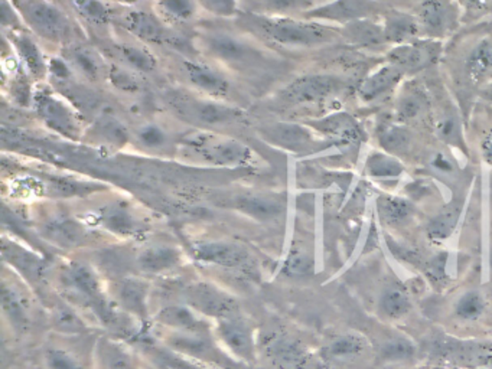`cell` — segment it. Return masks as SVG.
<instances>
[{
  "mask_svg": "<svg viewBox=\"0 0 492 369\" xmlns=\"http://www.w3.org/2000/svg\"><path fill=\"white\" fill-rule=\"evenodd\" d=\"M197 55L223 69L228 76H237L246 81H263L276 76L282 69L281 57L275 50L261 44L251 35L235 28H198L193 38Z\"/></svg>",
  "mask_w": 492,
  "mask_h": 369,
  "instance_id": "1",
  "label": "cell"
},
{
  "mask_svg": "<svg viewBox=\"0 0 492 369\" xmlns=\"http://www.w3.org/2000/svg\"><path fill=\"white\" fill-rule=\"evenodd\" d=\"M235 28L269 48L305 50L331 44L340 36L335 29L316 22L296 20L291 16H267L240 12Z\"/></svg>",
  "mask_w": 492,
  "mask_h": 369,
  "instance_id": "2",
  "label": "cell"
},
{
  "mask_svg": "<svg viewBox=\"0 0 492 369\" xmlns=\"http://www.w3.org/2000/svg\"><path fill=\"white\" fill-rule=\"evenodd\" d=\"M58 282L67 299L90 310L100 324H118V306L107 297L102 280L93 266L72 260L61 267Z\"/></svg>",
  "mask_w": 492,
  "mask_h": 369,
  "instance_id": "3",
  "label": "cell"
},
{
  "mask_svg": "<svg viewBox=\"0 0 492 369\" xmlns=\"http://www.w3.org/2000/svg\"><path fill=\"white\" fill-rule=\"evenodd\" d=\"M174 58L175 74L188 87V92L234 104L233 101L239 94L233 76L200 55L178 53Z\"/></svg>",
  "mask_w": 492,
  "mask_h": 369,
  "instance_id": "4",
  "label": "cell"
},
{
  "mask_svg": "<svg viewBox=\"0 0 492 369\" xmlns=\"http://www.w3.org/2000/svg\"><path fill=\"white\" fill-rule=\"evenodd\" d=\"M168 106L184 122L207 129L234 126L242 118V113L237 107L191 92L171 95Z\"/></svg>",
  "mask_w": 492,
  "mask_h": 369,
  "instance_id": "5",
  "label": "cell"
},
{
  "mask_svg": "<svg viewBox=\"0 0 492 369\" xmlns=\"http://www.w3.org/2000/svg\"><path fill=\"white\" fill-rule=\"evenodd\" d=\"M20 11L22 20L39 38L48 43H71L74 38L71 20L64 12L46 0H12Z\"/></svg>",
  "mask_w": 492,
  "mask_h": 369,
  "instance_id": "6",
  "label": "cell"
},
{
  "mask_svg": "<svg viewBox=\"0 0 492 369\" xmlns=\"http://www.w3.org/2000/svg\"><path fill=\"white\" fill-rule=\"evenodd\" d=\"M190 254L201 266L240 275H251L256 271L251 253L242 244L233 241H195L190 245Z\"/></svg>",
  "mask_w": 492,
  "mask_h": 369,
  "instance_id": "7",
  "label": "cell"
},
{
  "mask_svg": "<svg viewBox=\"0 0 492 369\" xmlns=\"http://www.w3.org/2000/svg\"><path fill=\"white\" fill-rule=\"evenodd\" d=\"M184 301L195 312L214 322L242 313L235 297L209 282H193L184 287Z\"/></svg>",
  "mask_w": 492,
  "mask_h": 369,
  "instance_id": "8",
  "label": "cell"
},
{
  "mask_svg": "<svg viewBox=\"0 0 492 369\" xmlns=\"http://www.w3.org/2000/svg\"><path fill=\"white\" fill-rule=\"evenodd\" d=\"M216 338L228 354L235 359L253 364L258 358V342L253 325L242 317V313L216 320Z\"/></svg>",
  "mask_w": 492,
  "mask_h": 369,
  "instance_id": "9",
  "label": "cell"
},
{
  "mask_svg": "<svg viewBox=\"0 0 492 369\" xmlns=\"http://www.w3.org/2000/svg\"><path fill=\"white\" fill-rule=\"evenodd\" d=\"M344 81L333 76H305L279 92L277 101L284 107L308 106L341 92Z\"/></svg>",
  "mask_w": 492,
  "mask_h": 369,
  "instance_id": "10",
  "label": "cell"
},
{
  "mask_svg": "<svg viewBox=\"0 0 492 369\" xmlns=\"http://www.w3.org/2000/svg\"><path fill=\"white\" fill-rule=\"evenodd\" d=\"M83 221L88 227L104 229L120 238H133V240H139L149 229L144 220L137 217L130 208L120 204L102 206L94 213H87Z\"/></svg>",
  "mask_w": 492,
  "mask_h": 369,
  "instance_id": "11",
  "label": "cell"
},
{
  "mask_svg": "<svg viewBox=\"0 0 492 369\" xmlns=\"http://www.w3.org/2000/svg\"><path fill=\"white\" fill-rule=\"evenodd\" d=\"M165 338L168 348L205 365H220L223 362L220 348L212 341L209 332H174Z\"/></svg>",
  "mask_w": 492,
  "mask_h": 369,
  "instance_id": "12",
  "label": "cell"
},
{
  "mask_svg": "<svg viewBox=\"0 0 492 369\" xmlns=\"http://www.w3.org/2000/svg\"><path fill=\"white\" fill-rule=\"evenodd\" d=\"M111 292V301L121 312L129 313L142 322L148 319L151 285L146 280L135 276L119 277L114 280Z\"/></svg>",
  "mask_w": 492,
  "mask_h": 369,
  "instance_id": "13",
  "label": "cell"
},
{
  "mask_svg": "<svg viewBox=\"0 0 492 369\" xmlns=\"http://www.w3.org/2000/svg\"><path fill=\"white\" fill-rule=\"evenodd\" d=\"M439 53L440 44L435 41H410L393 48L387 60L398 71L410 74L430 67L439 58Z\"/></svg>",
  "mask_w": 492,
  "mask_h": 369,
  "instance_id": "14",
  "label": "cell"
},
{
  "mask_svg": "<svg viewBox=\"0 0 492 369\" xmlns=\"http://www.w3.org/2000/svg\"><path fill=\"white\" fill-rule=\"evenodd\" d=\"M200 139L201 140L191 143V150L209 164L237 166V164H246L250 157L249 148L232 139L209 138V136Z\"/></svg>",
  "mask_w": 492,
  "mask_h": 369,
  "instance_id": "15",
  "label": "cell"
},
{
  "mask_svg": "<svg viewBox=\"0 0 492 369\" xmlns=\"http://www.w3.org/2000/svg\"><path fill=\"white\" fill-rule=\"evenodd\" d=\"M184 254L179 248L169 244H156L144 248L137 254L136 266L144 275H167L181 267Z\"/></svg>",
  "mask_w": 492,
  "mask_h": 369,
  "instance_id": "16",
  "label": "cell"
},
{
  "mask_svg": "<svg viewBox=\"0 0 492 369\" xmlns=\"http://www.w3.org/2000/svg\"><path fill=\"white\" fill-rule=\"evenodd\" d=\"M156 324L174 332H211L207 317L195 312L190 306L172 305L160 309L155 315Z\"/></svg>",
  "mask_w": 492,
  "mask_h": 369,
  "instance_id": "17",
  "label": "cell"
},
{
  "mask_svg": "<svg viewBox=\"0 0 492 369\" xmlns=\"http://www.w3.org/2000/svg\"><path fill=\"white\" fill-rule=\"evenodd\" d=\"M265 350L267 359L279 369H302L308 361L305 348L291 336H273Z\"/></svg>",
  "mask_w": 492,
  "mask_h": 369,
  "instance_id": "18",
  "label": "cell"
},
{
  "mask_svg": "<svg viewBox=\"0 0 492 369\" xmlns=\"http://www.w3.org/2000/svg\"><path fill=\"white\" fill-rule=\"evenodd\" d=\"M377 4L370 0H335L332 4L305 13L308 20H330L338 22H351L364 20L374 13Z\"/></svg>",
  "mask_w": 492,
  "mask_h": 369,
  "instance_id": "19",
  "label": "cell"
},
{
  "mask_svg": "<svg viewBox=\"0 0 492 369\" xmlns=\"http://www.w3.org/2000/svg\"><path fill=\"white\" fill-rule=\"evenodd\" d=\"M2 312L15 331L25 332L30 326L29 301L18 285L4 278L0 293Z\"/></svg>",
  "mask_w": 492,
  "mask_h": 369,
  "instance_id": "20",
  "label": "cell"
},
{
  "mask_svg": "<svg viewBox=\"0 0 492 369\" xmlns=\"http://www.w3.org/2000/svg\"><path fill=\"white\" fill-rule=\"evenodd\" d=\"M152 11L169 27H190L197 22L200 4L197 0H152Z\"/></svg>",
  "mask_w": 492,
  "mask_h": 369,
  "instance_id": "21",
  "label": "cell"
},
{
  "mask_svg": "<svg viewBox=\"0 0 492 369\" xmlns=\"http://www.w3.org/2000/svg\"><path fill=\"white\" fill-rule=\"evenodd\" d=\"M111 46L116 64L129 69L132 73L152 74L158 68L155 57L144 48V44L121 41Z\"/></svg>",
  "mask_w": 492,
  "mask_h": 369,
  "instance_id": "22",
  "label": "cell"
},
{
  "mask_svg": "<svg viewBox=\"0 0 492 369\" xmlns=\"http://www.w3.org/2000/svg\"><path fill=\"white\" fill-rule=\"evenodd\" d=\"M414 16L421 23L422 31L430 35H443L452 27L454 12L451 4L445 0H423Z\"/></svg>",
  "mask_w": 492,
  "mask_h": 369,
  "instance_id": "23",
  "label": "cell"
},
{
  "mask_svg": "<svg viewBox=\"0 0 492 369\" xmlns=\"http://www.w3.org/2000/svg\"><path fill=\"white\" fill-rule=\"evenodd\" d=\"M341 35L352 45L363 48H380L389 44L384 27L368 20L367 18L345 23Z\"/></svg>",
  "mask_w": 492,
  "mask_h": 369,
  "instance_id": "24",
  "label": "cell"
},
{
  "mask_svg": "<svg viewBox=\"0 0 492 369\" xmlns=\"http://www.w3.org/2000/svg\"><path fill=\"white\" fill-rule=\"evenodd\" d=\"M405 74L398 71L393 65H386L377 69L372 76H368L363 81L360 87V97L364 101H374L387 92H393L396 85L400 83Z\"/></svg>",
  "mask_w": 492,
  "mask_h": 369,
  "instance_id": "25",
  "label": "cell"
},
{
  "mask_svg": "<svg viewBox=\"0 0 492 369\" xmlns=\"http://www.w3.org/2000/svg\"><path fill=\"white\" fill-rule=\"evenodd\" d=\"M69 51H67V60H69L70 65L72 68L76 69L77 73L80 74L84 78H87L88 81H99L104 80L107 76L106 67L104 62H102L99 55L88 50L84 45H67Z\"/></svg>",
  "mask_w": 492,
  "mask_h": 369,
  "instance_id": "26",
  "label": "cell"
},
{
  "mask_svg": "<svg viewBox=\"0 0 492 369\" xmlns=\"http://www.w3.org/2000/svg\"><path fill=\"white\" fill-rule=\"evenodd\" d=\"M422 27L416 16L403 13V12H390L387 13L384 32L389 44H406L414 41L421 34Z\"/></svg>",
  "mask_w": 492,
  "mask_h": 369,
  "instance_id": "27",
  "label": "cell"
},
{
  "mask_svg": "<svg viewBox=\"0 0 492 369\" xmlns=\"http://www.w3.org/2000/svg\"><path fill=\"white\" fill-rule=\"evenodd\" d=\"M429 101L426 94L421 90L412 88L410 92H405L398 101V122L405 124H416L424 117H428Z\"/></svg>",
  "mask_w": 492,
  "mask_h": 369,
  "instance_id": "28",
  "label": "cell"
},
{
  "mask_svg": "<svg viewBox=\"0 0 492 369\" xmlns=\"http://www.w3.org/2000/svg\"><path fill=\"white\" fill-rule=\"evenodd\" d=\"M466 73L473 83H482L492 76V39L478 44L465 62Z\"/></svg>",
  "mask_w": 492,
  "mask_h": 369,
  "instance_id": "29",
  "label": "cell"
},
{
  "mask_svg": "<svg viewBox=\"0 0 492 369\" xmlns=\"http://www.w3.org/2000/svg\"><path fill=\"white\" fill-rule=\"evenodd\" d=\"M316 126L330 134L332 138L347 141V143H356L363 140V130L360 124L348 115H333L319 122Z\"/></svg>",
  "mask_w": 492,
  "mask_h": 369,
  "instance_id": "30",
  "label": "cell"
},
{
  "mask_svg": "<svg viewBox=\"0 0 492 369\" xmlns=\"http://www.w3.org/2000/svg\"><path fill=\"white\" fill-rule=\"evenodd\" d=\"M100 369H139L127 349L113 341L99 343Z\"/></svg>",
  "mask_w": 492,
  "mask_h": 369,
  "instance_id": "31",
  "label": "cell"
},
{
  "mask_svg": "<svg viewBox=\"0 0 492 369\" xmlns=\"http://www.w3.org/2000/svg\"><path fill=\"white\" fill-rule=\"evenodd\" d=\"M4 255H11V264L27 277L39 278L44 269L41 260L34 253L27 252L15 243H4Z\"/></svg>",
  "mask_w": 492,
  "mask_h": 369,
  "instance_id": "32",
  "label": "cell"
},
{
  "mask_svg": "<svg viewBox=\"0 0 492 369\" xmlns=\"http://www.w3.org/2000/svg\"><path fill=\"white\" fill-rule=\"evenodd\" d=\"M53 326L61 333L65 335H80L87 331V325L78 317V313L71 308L62 303L53 309V317H51Z\"/></svg>",
  "mask_w": 492,
  "mask_h": 369,
  "instance_id": "33",
  "label": "cell"
},
{
  "mask_svg": "<svg viewBox=\"0 0 492 369\" xmlns=\"http://www.w3.org/2000/svg\"><path fill=\"white\" fill-rule=\"evenodd\" d=\"M71 4L74 11L91 25H109L113 18V12L104 0H71Z\"/></svg>",
  "mask_w": 492,
  "mask_h": 369,
  "instance_id": "34",
  "label": "cell"
},
{
  "mask_svg": "<svg viewBox=\"0 0 492 369\" xmlns=\"http://www.w3.org/2000/svg\"><path fill=\"white\" fill-rule=\"evenodd\" d=\"M379 213L382 221L389 225H403L413 217V206L402 198H381Z\"/></svg>",
  "mask_w": 492,
  "mask_h": 369,
  "instance_id": "35",
  "label": "cell"
},
{
  "mask_svg": "<svg viewBox=\"0 0 492 369\" xmlns=\"http://www.w3.org/2000/svg\"><path fill=\"white\" fill-rule=\"evenodd\" d=\"M364 350V341L360 336L345 335L335 339L326 347V355L335 361H349Z\"/></svg>",
  "mask_w": 492,
  "mask_h": 369,
  "instance_id": "36",
  "label": "cell"
},
{
  "mask_svg": "<svg viewBox=\"0 0 492 369\" xmlns=\"http://www.w3.org/2000/svg\"><path fill=\"white\" fill-rule=\"evenodd\" d=\"M42 117L45 118L50 126L53 129H61L69 134L74 133L76 126L70 117V111L64 106L53 100H44L42 101Z\"/></svg>",
  "mask_w": 492,
  "mask_h": 369,
  "instance_id": "37",
  "label": "cell"
},
{
  "mask_svg": "<svg viewBox=\"0 0 492 369\" xmlns=\"http://www.w3.org/2000/svg\"><path fill=\"white\" fill-rule=\"evenodd\" d=\"M380 143L387 152L405 153L412 145V134L405 126H387L380 134Z\"/></svg>",
  "mask_w": 492,
  "mask_h": 369,
  "instance_id": "38",
  "label": "cell"
},
{
  "mask_svg": "<svg viewBox=\"0 0 492 369\" xmlns=\"http://www.w3.org/2000/svg\"><path fill=\"white\" fill-rule=\"evenodd\" d=\"M381 310L387 317L398 319L410 310V299L402 289H389L381 297Z\"/></svg>",
  "mask_w": 492,
  "mask_h": 369,
  "instance_id": "39",
  "label": "cell"
},
{
  "mask_svg": "<svg viewBox=\"0 0 492 369\" xmlns=\"http://www.w3.org/2000/svg\"><path fill=\"white\" fill-rule=\"evenodd\" d=\"M44 361L46 369H86L76 355L60 347L46 348Z\"/></svg>",
  "mask_w": 492,
  "mask_h": 369,
  "instance_id": "40",
  "label": "cell"
},
{
  "mask_svg": "<svg viewBox=\"0 0 492 369\" xmlns=\"http://www.w3.org/2000/svg\"><path fill=\"white\" fill-rule=\"evenodd\" d=\"M15 45L20 51V55L22 57L23 61L27 62L28 67H29L32 73L39 74L45 71V62L42 60V55L39 53L38 48H37V44H34V41L23 35V36H18L15 39Z\"/></svg>",
  "mask_w": 492,
  "mask_h": 369,
  "instance_id": "41",
  "label": "cell"
},
{
  "mask_svg": "<svg viewBox=\"0 0 492 369\" xmlns=\"http://www.w3.org/2000/svg\"><path fill=\"white\" fill-rule=\"evenodd\" d=\"M151 358L160 369H209L205 368V364H201V362L193 361V359L185 358L175 352L172 354V350L171 352L153 350Z\"/></svg>",
  "mask_w": 492,
  "mask_h": 369,
  "instance_id": "42",
  "label": "cell"
},
{
  "mask_svg": "<svg viewBox=\"0 0 492 369\" xmlns=\"http://www.w3.org/2000/svg\"><path fill=\"white\" fill-rule=\"evenodd\" d=\"M367 171L375 178H396L402 173L403 168L393 157L375 153L368 159Z\"/></svg>",
  "mask_w": 492,
  "mask_h": 369,
  "instance_id": "43",
  "label": "cell"
},
{
  "mask_svg": "<svg viewBox=\"0 0 492 369\" xmlns=\"http://www.w3.org/2000/svg\"><path fill=\"white\" fill-rule=\"evenodd\" d=\"M484 299L477 292L463 294L455 306L456 315L463 320L478 319L484 313Z\"/></svg>",
  "mask_w": 492,
  "mask_h": 369,
  "instance_id": "44",
  "label": "cell"
},
{
  "mask_svg": "<svg viewBox=\"0 0 492 369\" xmlns=\"http://www.w3.org/2000/svg\"><path fill=\"white\" fill-rule=\"evenodd\" d=\"M48 236L51 240L57 241L61 245H77L78 241H83L87 237V232L84 231L81 227H76L74 224H53L48 229Z\"/></svg>",
  "mask_w": 492,
  "mask_h": 369,
  "instance_id": "45",
  "label": "cell"
},
{
  "mask_svg": "<svg viewBox=\"0 0 492 369\" xmlns=\"http://www.w3.org/2000/svg\"><path fill=\"white\" fill-rule=\"evenodd\" d=\"M458 215L459 210H456L455 206L440 213L429 224V236L432 238H447L454 231L455 225L458 222Z\"/></svg>",
  "mask_w": 492,
  "mask_h": 369,
  "instance_id": "46",
  "label": "cell"
},
{
  "mask_svg": "<svg viewBox=\"0 0 492 369\" xmlns=\"http://www.w3.org/2000/svg\"><path fill=\"white\" fill-rule=\"evenodd\" d=\"M137 143L151 150H158L167 146L168 134L156 124H146L136 132Z\"/></svg>",
  "mask_w": 492,
  "mask_h": 369,
  "instance_id": "47",
  "label": "cell"
},
{
  "mask_svg": "<svg viewBox=\"0 0 492 369\" xmlns=\"http://www.w3.org/2000/svg\"><path fill=\"white\" fill-rule=\"evenodd\" d=\"M312 264L311 255L302 250H293L284 263V271L286 275L300 277L311 273Z\"/></svg>",
  "mask_w": 492,
  "mask_h": 369,
  "instance_id": "48",
  "label": "cell"
},
{
  "mask_svg": "<svg viewBox=\"0 0 492 369\" xmlns=\"http://www.w3.org/2000/svg\"><path fill=\"white\" fill-rule=\"evenodd\" d=\"M202 11L220 18H234L240 13L239 0H197Z\"/></svg>",
  "mask_w": 492,
  "mask_h": 369,
  "instance_id": "49",
  "label": "cell"
},
{
  "mask_svg": "<svg viewBox=\"0 0 492 369\" xmlns=\"http://www.w3.org/2000/svg\"><path fill=\"white\" fill-rule=\"evenodd\" d=\"M458 123L452 116H442L436 124L438 134L443 140H456L459 136Z\"/></svg>",
  "mask_w": 492,
  "mask_h": 369,
  "instance_id": "50",
  "label": "cell"
},
{
  "mask_svg": "<svg viewBox=\"0 0 492 369\" xmlns=\"http://www.w3.org/2000/svg\"><path fill=\"white\" fill-rule=\"evenodd\" d=\"M468 13L482 15L492 11V0H458Z\"/></svg>",
  "mask_w": 492,
  "mask_h": 369,
  "instance_id": "51",
  "label": "cell"
},
{
  "mask_svg": "<svg viewBox=\"0 0 492 369\" xmlns=\"http://www.w3.org/2000/svg\"><path fill=\"white\" fill-rule=\"evenodd\" d=\"M386 355L390 358H406L412 355V345L403 341H396L386 347Z\"/></svg>",
  "mask_w": 492,
  "mask_h": 369,
  "instance_id": "52",
  "label": "cell"
},
{
  "mask_svg": "<svg viewBox=\"0 0 492 369\" xmlns=\"http://www.w3.org/2000/svg\"><path fill=\"white\" fill-rule=\"evenodd\" d=\"M482 155H484L485 162L492 166V132L482 141Z\"/></svg>",
  "mask_w": 492,
  "mask_h": 369,
  "instance_id": "53",
  "label": "cell"
},
{
  "mask_svg": "<svg viewBox=\"0 0 492 369\" xmlns=\"http://www.w3.org/2000/svg\"><path fill=\"white\" fill-rule=\"evenodd\" d=\"M482 97H484L487 101H489V103H492V83H489V84L484 88Z\"/></svg>",
  "mask_w": 492,
  "mask_h": 369,
  "instance_id": "54",
  "label": "cell"
}]
</instances>
